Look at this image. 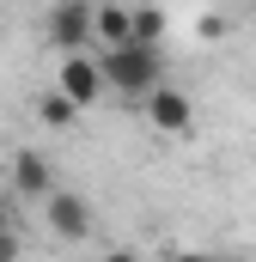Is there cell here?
<instances>
[{
	"label": "cell",
	"instance_id": "obj_1",
	"mask_svg": "<svg viewBox=\"0 0 256 262\" xmlns=\"http://www.w3.org/2000/svg\"><path fill=\"white\" fill-rule=\"evenodd\" d=\"M98 73H104V92H116L122 104H146V92L165 85V55L146 43H116L98 55Z\"/></svg>",
	"mask_w": 256,
	"mask_h": 262
},
{
	"label": "cell",
	"instance_id": "obj_2",
	"mask_svg": "<svg viewBox=\"0 0 256 262\" xmlns=\"http://www.w3.org/2000/svg\"><path fill=\"white\" fill-rule=\"evenodd\" d=\"M92 6L98 0H55L49 6L43 25H49V43L55 49H67V55H86L92 49Z\"/></svg>",
	"mask_w": 256,
	"mask_h": 262
},
{
	"label": "cell",
	"instance_id": "obj_3",
	"mask_svg": "<svg viewBox=\"0 0 256 262\" xmlns=\"http://www.w3.org/2000/svg\"><path fill=\"white\" fill-rule=\"evenodd\" d=\"M43 213H49V232L67 238V244L92 238V201H86V195H73V189H49V195H43Z\"/></svg>",
	"mask_w": 256,
	"mask_h": 262
},
{
	"label": "cell",
	"instance_id": "obj_4",
	"mask_svg": "<svg viewBox=\"0 0 256 262\" xmlns=\"http://www.w3.org/2000/svg\"><path fill=\"white\" fill-rule=\"evenodd\" d=\"M146 122L159 134H177V140H183V134L195 128V104L177 85H153V92H146Z\"/></svg>",
	"mask_w": 256,
	"mask_h": 262
},
{
	"label": "cell",
	"instance_id": "obj_5",
	"mask_svg": "<svg viewBox=\"0 0 256 262\" xmlns=\"http://www.w3.org/2000/svg\"><path fill=\"white\" fill-rule=\"evenodd\" d=\"M55 92H61V98H73L79 110H86V104H98V98H104V73H98V61H92V55H67V61H61V79H55Z\"/></svg>",
	"mask_w": 256,
	"mask_h": 262
},
{
	"label": "cell",
	"instance_id": "obj_6",
	"mask_svg": "<svg viewBox=\"0 0 256 262\" xmlns=\"http://www.w3.org/2000/svg\"><path fill=\"white\" fill-rule=\"evenodd\" d=\"M12 189L25 201H43L55 189V171H49V159L37 152V146H25V152H12Z\"/></svg>",
	"mask_w": 256,
	"mask_h": 262
},
{
	"label": "cell",
	"instance_id": "obj_7",
	"mask_svg": "<svg viewBox=\"0 0 256 262\" xmlns=\"http://www.w3.org/2000/svg\"><path fill=\"white\" fill-rule=\"evenodd\" d=\"M128 43V0H98L92 6V49Z\"/></svg>",
	"mask_w": 256,
	"mask_h": 262
},
{
	"label": "cell",
	"instance_id": "obj_8",
	"mask_svg": "<svg viewBox=\"0 0 256 262\" xmlns=\"http://www.w3.org/2000/svg\"><path fill=\"white\" fill-rule=\"evenodd\" d=\"M128 43H146V49H165V18L153 6H128Z\"/></svg>",
	"mask_w": 256,
	"mask_h": 262
},
{
	"label": "cell",
	"instance_id": "obj_9",
	"mask_svg": "<svg viewBox=\"0 0 256 262\" xmlns=\"http://www.w3.org/2000/svg\"><path fill=\"white\" fill-rule=\"evenodd\" d=\"M37 116H43V128H73V122H79V104L61 98V92H43V98H37Z\"/></svg>",
	"mask_w": 256,
	"mask_h": 262
},
{
	"label": "cell",
	"instance_id": "obj_10",
	"mask_svg": "<svg viewBox=\"0 0 256 262\" xmlns=\"http://www.w3.org/2000/svg\"><path fill=\"white\" fill-rule=\"evenodd\" d=\"M0 262H18V232H12V226L0 232Z\"/></svg>",
	"mask_w": 256,
	"mask_h": 262
},
{
	"label": "cell",
	"instance_id": "obj_11",
	"mask_svg": "<svg viewBox=\"0 0 256 262\" xmlns=\"http://www.w3.org/2000/svg\"><path fill=\"white\" fill-rule=\"evenodd\" d=\"M104 262H140L134 250H104Z\"/></svg>",
	"mask_w": 256,
	"mask_h": 262
},
{
	"label": "cell",
	"instance_id": "obj_12",
	"mask_svg": "<svg viewBox=\"0 0 256 262\" xmlns=\"http://www.w3.org/2000/svg\"><path fill=\"white\" fill-rule=\"evenodd\" d=\"M6 226H12V220H6V201H0V232H6Z\"/></svg>",
	"mask_w": 256,
	"mask_h": 262
},
{
	"label": "cell",
	"instance_id": "obj_13",
	"mask_svg": "<svg viewBox=\"0 0 256 262\" xmlns=\"http://www.w3.org/2000/svg\"><path fill=\"white\" fill-rule=\"evenodd\" d=\"M214 262H238V256H214Z\"/></svg>",
	"mask_w": 256,
	"mask_h": 262
}]
</instances>
